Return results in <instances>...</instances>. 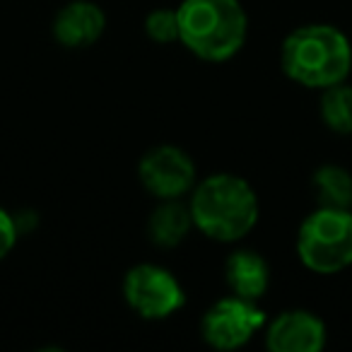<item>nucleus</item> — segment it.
<instances>
[{
	"instance_id": "f257e3e1",
	"label": "nucleus",
	"mask_w": 352,
	"mask_h": 352,
	"mask_svg": "<svg viewBox=\"0 0 352 352\" xmlns=\"http://www.w3.org/2000/svg\"><path fill=\"white\" fill-rule=\"evenodd\" d=\"M280 63L302 87L326 89L345 82L352 70V46L331 25H304L283 41Z\"/></svg>"
},
{
	"instance_id": "f03ea898",
	"label": "nucleus",
	"mask_w": 352,
	"mask_h": 352,
	"mask_svg": "<svg viewBox=\"0 0 352 352\" xmlns=\"http://www.w3.org/2000/svg\"><path fill=\"white\" fill-rule=\"evenodd\" d=\"M193 225L215 241H236L258 222V198L246 179L215 174L203 179L191 198Z\"/></svg>"
},
{
	"instance_id": "7ed1b4c3",
	"label": "nucleus",
	"mask_w": 352,
	"mask_h": 352,
	"mask_svg": "<svg viewBox=\"0 0 352 352\" xmlns=\"http://www.w3.org/2000/svg\"><path fill=\"white\" fill-rule=\"evenodd\" d=\"M176 17L179 41L203 60L232 58L246 41V12L239 0H184Z\"/></svg>"
},
{
	"instance_id": "20e7f679",
	"label": "nucleus",
	"mask_w": 352,
	"mask_h": 352,
	"mask_svg": "<svg viewBox=\"0 0 352 352\" xmlns=\"http://www.w3.org/2000/svg\"><path fill=\"white\" fill-rule=\"evenodd\" d=\"M297 254L309 270L333 275L352 265V212L342 208H318L297 234Z\"/></svg>"
},
{
	"instance_id": "39448f33",
	"label": "nucleus",
	"mask_w": 352,
	"mask_h": 352,
	"mask_svg": "<svg viewBox=\"0 0 352 352\" xmlns=\"http://www.w3.org/2000/svg\"><path fill=\"white\" fill-rule=\"evenodd\" d=\"M123 297L138 316L150 321L171 316L186 302L179 280L166 268L152 263H140L128 270L123 278Z\"/></svg>"
},
{
	"instance_id": "423d86ee",
	"label": "nucleus",
	"mask_w": 352,
	"mask_h": 352,
	"mask_svg": "<svg viewBox=\"0 0 352 352\" xmlns=\"http://www.w3.org/2000/svg\"><path fill=\"white\" fill-rule=\"evenodd\" d=\"M263 326V309L256 307V302L251 299L232 294L208 309L201 328L208 345L217 347V350H236V347L246 345Z\"/></svg>"
},
{
	"instance_id": "0eeeda50",
	"label": "nucleus",
	"mask_w": 352,
	"mask_h": 352,
	"mask_svg": "<svg viewBox=\"0 0 352 352\" xmlns=\"http://www.w3.org/2000/svg\"><path fill=\"white\" fill-rule=\"evenodd\" d=\"M138 174L142 186L162 201L184 196L196 184V164L182 147L174 145H160L145 152Z\"/></svg>"
},
{
	"instance_id": "6e6552de",
	"label": "nucleus",
	"mask_w": 352,
	"mask_h": 352,
	"mask_svg": "<svg viewBox=\"0 0 352 352\" xmlns=\"http://www.w3.org/2000/svg\"><path fill=\"white\" fill-rule=\"evenodd\" d=\"M265 345L273 352H318L326 345V326L304 309L285 311L268 326Z\"/></svg>"
},
{
	"instance_id": "1a4fd4ad",
	"label": "nucleus",
	"mask_w": 352,
	"mask_h": 352,
	"mask_svg": "<svg viewBox=\"0 0 352 352\" xmlns=\"http://www.w3.org/2000/svg\"><path fill=\"white\" fill-rule=\"evenodd\" d=\"M104 27H107V15L102 8L89 0H75L56 15L54 36L68 49H85L104 34Z\"/></svg>"
},
{
	"instance_id": "9d476101",
	"label": "nucleus",
	"mask_w": 352,
	"mask_h": 352,
	"mask_svg": "<svg viewBox=\"0 0 352 352\" xmlns=\"http://www.w3.org/2000/svg\"><path fill=\"white\" fill-rule=\"evenodd\" d=\"M225 278L230 289L236 297L258 302L265 294L270 283V270L268 263L254 251H236L227 258L225 265Z\"/></svg>"
},
{
	"instance_id": "9b49d317",
	"label": "nucleus",
	"mask_w": 352,
	"mask_h": 352,
	"mask_svg": "<svg viewBox=\"0 0 352 352\" xmlns=\"http://www.w3.org/2000/svg\"><path fill=\"white\" fill-rule=\"evenodd\" d=\"M191 208L176 203V198H169L150 215L147 232H150L152 244L162 246V249H171V246L182 244L186 239L188 232H191Z\"/></svg>"
},
{
	"instance_id": "f8f14e48",
	"label": "nucleus",
	"mask_w": 352,
	"mask_h": 352,
	"mask_svg": "<svg viewBox=\"0 0 352 352\" xmlns=\"http://www.w3.org/2000/svg\"><path fill=\"white\" fill-rule=\"evenodd\" d=\"M311 186L318 208H342V210L352 208V174L342 166L326 164L316 169Z\"/></svg>"
},
{
	"instance_id": "ddd939ff",
	"label": "nucleus",
	"mask_w": 352,
	"mask_h": 352,
	"mask_svg": "<svg viewBox=\"0 0 352 352\" xmlns=\"http://www.w3.org/2000/svg\"><path fill=\"white\" fill-rule=\"evenodd\" d=\"M321 118L331 131L347 135L352 133V87L338 82L323 89L321 97Z\"/></svg>"
},
{
	"instance_id": "4468645a",
	"label": "nucleus",
	"mask_w": 352,
	"mask_h": 352,
	"mask_svg": "<svg viewBox=\"0 0 352 352\" xmlns=\"http://www.w3.org/2000/svg\"><path fill=\"white\" fill-rule=\"evenodd\" d=\"M145 32L157 44L176 41L179 39V17H176V10H166V8L152 10L145 20Z\"/></svg>"
},
{
	"instance_id": "2eb2a0df",
	"label": "nucleus",
	"mask_w": 352,
	"mask_h": 352,
	"mask_svg": "<svg viewBox=\"0 0 352 352\" xmlns=\"http://www.w3.org/2000/svg\"><path fill=\"white\" fill-rule=\"evenodd\" d=\"M17 234H20V230H17L15 217L0 208V261L12 251V246H15V241H17Z\"/></svg>"
}]
</instances>
